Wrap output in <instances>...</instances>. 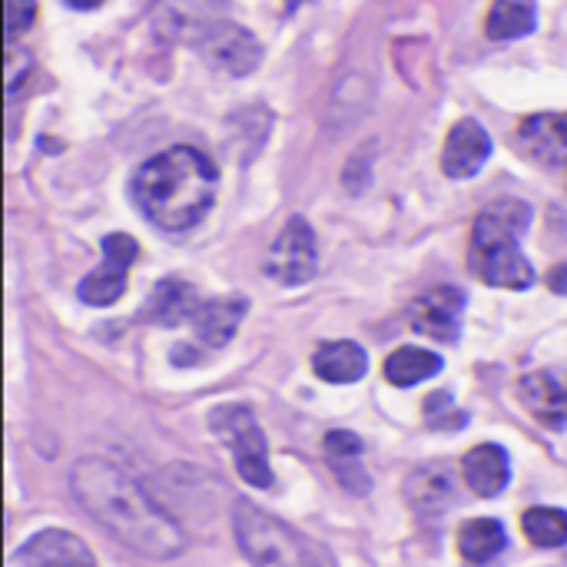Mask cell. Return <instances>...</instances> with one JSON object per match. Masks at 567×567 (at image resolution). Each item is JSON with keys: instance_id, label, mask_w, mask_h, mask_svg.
<instances>
[{"instance_id": "19", "label": "cell", "mask_w": 567, "mask_h": 567, "mask_svg": "<svg viewBox=\"0 0 567 567\" xmlns=\"http://www.w3.org/2000/svg\"><path fill=\"white\" fill-rule=\"evenodd\" d=\"M203 299L196 296V289L183 279H163L150 299H146V319L159 322V326H179V322H193L199 312Z\"/></svg>"}, {"instance_id": "26", "label": "cell", "mask_w": 567, "mask_h": 567, "mask_svg": "<svg viewBox=\"0 0 567 567\" xmlns=\"http://www.w3.org/2000/svg\"><path fill=\"white\" fill-rule=\"evenodd\" d=\"M551 289H555V292H567V266L551 269Z\"/></svg>"}, {"instance_id": "21", "label": "cell", "mask_w": 567, "mask_h": 567, "mask_svg": "<svg viewBox=\"0 0 567 567\" xmlns=\"http://www.w3.org/2000/svg\"><path fill=\"white\" fill-rule=\"evenodd\" d=\"M385 379L399 389H412L419 382H429L442 372V359L429 349H419V346H402L395 349L385 365H382Z\"/></svg>"}, {"instance_id": "13", "label": "cell", "mask_w": 567, "mask_h": 567, "mask_svg": "<svg viewBox=\"0 0 567 567\" xmlns=\"http://www.w3.org/2000/svg\"><path fill=\"white\" fill-rule=\"evenodd\" d=\"M17 558L27 567H96V558H93L90 545L80 542L76 535L63 532V528L37 532L17 551Z\"/></svg>"}, {"instance_id": "6", "label": "cell", "mask_w": 567, "mask_h": 567, "mask_svg": "<svg viewBox=\"0 0 567 567\" xmlns=\"http://www.w3.org/2000/svg\"><path fill=\"white\" fill-rule=\"evenodd\" d=\"M266 276L279 286H306L319 269V243L309 219H286L282 233L266 252Z\"/></svg>"}, {"instance_id": "22", "label": "cell", "mask_w": 567, "mask_h": 567, "mask_svg": "<svg viewBox=\"0 0 567 567\" xmlns=\"http://www.w3.org/2000/svg\"><path fill=\"white\" fill-rule=\"evenodd\" d=\"M535 27H538L535 3H518V0L492 3V10L485 17V33L492 40H518V37H528Z\"/></svg>"}, {"instance_id": "4", "label": "cell", "mask_w": 567, "mask_h": 567, "mask_svg": "<svg viewBox=\"0 0 567 567\" xmlns=\"http://www.w3.org/2000/svg\"><path fill=\"white\" fill-rule=\"evenodd\" d=\"M233 535L252 567H319L312 548L289 525L266 515L252 502H236Z\"/></svg>"}, {"instance_id": "3", "label": "cell", "mask_w": 567, "mask_h": 567, "mask_svg": "<svg viewBox=\"0 0 567 567\" xmlns=\"http://www.w3.org/2000/svg\"><path fill=\"white\" fill-rule=\"evenodd\" d=\"M532 209L518 199H505L478 213L472 226L468 266L472 272L495 289H532L535 266L522 252V236L528 229Z\"/></svg>"}, {"instance_id": "8", "label": "cell", "mask_w": 567, "mask_h": 567, "mask_svg": "<svg viewBox=\"0 0 567 567\" xmlns=\"http://www.w3.org/2000/svg\"><path fill=\"white\" fill-rule=\"evenodd\" d=\"M140 259V246L126 233H113L103 239V262L80 282V302L86 306H113L126 292V272Z\"/></svg>"}, {"instance_id": "1", "label": "cell", "mask_w": 567, "mask_h": 567, "mask_svg": "<svg viewBox=\"0 0 567 567\" xmlns=\"http://www.w3.org/2000/svg\"><path fill=\"white\" fill-rule=\"evenodd\" d=\"M70 492L80 508L130 551L153 561L183 555V528L120 465L106 458H80L70 468Z\"/></svg>"}, {"instance_id": "11", "label": "cell", "mask_w": 567, "mask_h": 567, "mask_svg": "<svg viewBox=\"0 0 567 567\" xmlns=\"http://www.w3.org/2000/svg\"><path fill=\"white\" fill-rule=\"evenodd\" d=\"M455 472L445 462L419 465L405 482V502L419 518H442L455 505Z\"/></svg>"}, {"instance_id": "14", "label": "cell", "mask_w": 567, "mask_h": 567, "mask_svg": "<svg viewBox=\"0 0 567 567\" xmlns=\"http://www.w3.org/2000/svg\"><path fill=\"white\" fill-rule=\"evenodd\" d=\"M522 153L538 166L567 163V113H535L525 116L515 133Z\"/></svg>"}, {"instance_id": "7", "label": "cell", "mask_w": 567, "mask_h": 567, "mask_svg": "<svg viewBox=\"0 0 567 567\" xmlns=\"http://www.w3.org/2000/svg\"><path fill=\"white\" fill-rule=\"evenodd\" d=\"M196 50L203 60L229 76H246L259 66L262 60V43L239 23L216 20L196 30Z\"/></svg>"}, {"instance_id": "24", "label": "cell", "mask_w": 567, "mask_h": 567, "mask_svg": "<svg viewBox=\"0 0 567 567\" xmlns=\"http://www.w3.org/2000/svg\"><path fill=\"white\" fill-rule=\"evenodd\" d=\"M425 422H429L432 429H439V432H449V429H462L468 419L455 409V402H452L449 392H435V395H429V402H425Z\"/></svg>"}, {"instance_id": "10", "label": "cell", "mask_w": 567, "mask_h": 567, "mask_svg": "<svg viewBox=\"0 0 567 567\" xmlns=\"http://www.w3.org/2000/svg\"><path fill=\"white\" fill-rule=\"evenodd\" d=\"M488 156H492V136H488V130L478 120L465 116L445 136L442 169L452 179H472V176L482 173V166L488 163Z\"/></svg>"}, {"instance_id": "15", "label": "cell", "mask_w": 567, "mask_h": 567, "mask_svg": "<svg viewBox=\"0 0 567 567\" xmlns=\"http://www.w3.org/2000/svg\"><path fill=\"white\" fill-rule=\"evenodd\" d=\"M322 452H326V462L332 468V475L339 478V485L352 495H369L372 488V475L362 462V439L355 432H329L326 442H322Z\"/></svg>"}, {"instance_id": "23", "label": "cell", "mask_w": 567, "mask_h": 567, "mask_svg": "<svg viewBox=\"0 0 567 567\" xmlns=\"http://www.w3.org/2000/svg\"><path fill=\"white\" fill-rule=\"evenodd\" d=\"M522 528H525L528 542L538 548L567 545V512L561 508H528L522 515Z\"/></svg>"}, {"instance_id": "27", "label": "cell", "mask_w": 567, "mask_h": 567, "mask_svg": "<svg viewBox=\"0 0 567 567\" xmlns=\"http://www.w3.org/2000/svg\"><path fill=\"white\" fill-rule=\"evenodd\" d=\"M482 567H485V565H482Z\"/></svg>"}, {"instance_id": "2", "label": "cell", "mask_w": 567, "mask_h": 567, "mask_svg": "<svg viewBox=\"0 0 567 567\" xmlns=\"http://www.w3.org/2000/svg\"><path fill=\"white\" fill-rule=\"evenodd\" d=\"M216 186L219 173L203 150L173 146L136 169L130 193L153 226L166 233H186L213 209Z\"/></svg>"}, {"instance_id": "20", "label": "cell", "mask_w": 567, "mask_h": 567, "mask_svg": "<svg viewBox=\"0 0 567 567\" xmlns=\"http://www.w3.org/2000/svg\"><path fill=\"white\" fill-rule=\"evenodd\" d=\"M508 548V532L495 518H472L458 528V551L468 565H488Z\"/></svg>"}, {"instance_id": "18", "label": "cell", "mask_w": 567, "mask_h": 567, "mask_svg": "<svg viewBox=\"0 0 567 567\" xmlns=\"http://www.w3.org/2000/svg\"><path fill=\"white\" fill-rule=\"evenodd\" d=\"M312 372L329 385H352L369 372V355L359 342H322L312 355Z\"/></svg>"}, {"instance_id": "16", "label": "cell", "mask_w": 567, "mask_h": 567, "mask_svg": "<svg viewBox=\"0 0 567 567\" xmlns=\"http://www.w3.org/2000/svg\"><path fill=\"white\" fill-rule=\"evenodd\" d=\"M462 478L478 498H498L512 482V462L502 445H478L462 458Z\"/></svg>"}, {"instance_id": "5", "label": "cell", "mask_w": 567, "mask_h": 567, "mask_svg": "<svg viewBox=\"0 0 567 567\" xmlns=\"http://www.w3.org/2000/svg\"><path fill=\"white\" fill-rule=\"evenodd\" d=\"M209 429L223 439V445L236 458V472L252 488H272V468H269V445L256 422V415L246 405H216L209 412Z\"/></svg>"}, {"instance_id": "9", "label": "cell", "mask_w": 567, "mask_h": 567, "mask_svg": "<svg viewBox=\"0 0 567 567\" xmlns=\"http://www.w3.org/2000/svg\"><path fill=\"white\" fill-rule=\"evenodd\" d=\"M465 319V292L458 286H435L409 306V326L435 342H458Z\"/></svg>"}, {"instance_id": "12", "label": "cell", "mask_w": 567, "mask_h": 567, "mask_svg": "<svg viewBox=\"0 0 567 567\" xmlns=\"http://www.w3.org/2000/svg\"><path fill=\"white\" fill-rule=\"evenodd\" d=\"M518 399L548 429H567V369H542L518 382Z\"/></svg>"}, {"instance_id": "25", "label": "cell", "mask_w": 567, "mask_h": 567, "mask_svg": "<svg viewBox=\"0 0 567 567\" xmlns=\"http://www.w3.org/2000/svg\"><path fill=\"white\" fill-rule=\"evenodd\" d=\"M37 17V3H20V0H7L3 3V20H7V43H13Z\"/></svg>"}, {"instance_id": "17", "label": "cell", "mask_w": 567, "mask_h": 567, "mask_svg": "<svg viewBox=\"0 0 567 567\" xmlns=\"http://www.w3.org/2000/svg\"><path fill=\"white\" fill-rule=\"evenodd\" d=\"M246 309L249 302L243 296H223V299H203L193 326H196V336L209 346V349H223L233 342L239 322L246 319Z\"/></svg>"}]
</instances>
